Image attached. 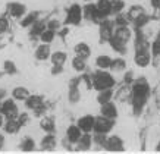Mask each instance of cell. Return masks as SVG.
<instances>
[{
	"mask_svg": "<svg viewBox=\"0 0 160 154\" xmlns=\"http://www.w3.org/2000/svg\"><path fill=\"white\" fill-rule=\"evenodd\" d=\"M148 96H150V85L146 81V78H138L135 81H132L131 101H132V110H134L135 115H141L142 109L147 104Z\"/></svg>",
	"mask_w": 160,
	"mask_h": 154,
	"instance_id": "1",
	"label": "cell"
},
{
	"mask_svg": "<svg viewBox=\"0 0 160 154\" xmlns=\"http://www.w3.org/2000/svg\"><path fill=\"white\" fill-rule=\"evenodd\" d=\"M91 78H92V88L97 90V91L107 90V88H113L115 84H116V79L113 77V73L107 72L104 69H98Z\"/></svg>",
	"mask_w": 160,
	"mask_h": 154,
	"instance_id": "2",
	"label": "cell"
},
{
	"mask_svg": "<svg viewBox=\"0 0 160 154\" xmlns=\"http://www.w3.org/2000/svg\"><path fill=\"white\" fill-rule=\"evenodd\" d=\"M82 6L73 3L66 12V18H65V24L66 25H79L82 22Z\"/></svg>",
	"mask_w": 160,
	"mask_h": 154,
	"instance_id": "3",
	"label": "cell"
},
{
	"mask_svg": "<svg viewBox=\"0 0 160 154\" xmlns=\"http://www.w3.org/2000/svg\"><path fill=\"white\" fill-rule=\"evenodd\" d=\"M115 128V119H109L106 116H96L94 122V134H110Z\"/></svg>",
	"mask_w": 160,
	"mask_h": 154,
	"instance_id": "4",
	"label": "cell"
},
{
	"mask_svg": "<svg viewBox=\"0 0 160 154\" xmlns=\"http://www.w3.org/2000/svg\"><path fill=\"white\" fill-rule=\"evenodd\" d=\"M0 113L5 116L6 119H16V117L19 116V109H18L16 100H15V98H6V100L2 103Z\"/></svg>",
	"mask_w": 160,
	"mask_h": 154,
	"instance_id": "5",
	"label": "cell"
},
{
	"mask_svg": "<svg viewBox=\"0 0 160 154\" xmlns=\"http://www.w3.org/2000/svg\"><path fill=\"white\" fill-rule=\"evenodd\" d=\"M115 22L112 19H104L102 24L98 25V34H100V41L102 43H109V40L113 37V32H115Z\"/></svg>",
	"mask_w": 160,
	"mask_h": 154,
	"instance_id": "6",
	"label": "cell"
},
{
	"mask_svg": "<svg viewBox=\"0 0 160 154\" xmlns=\"http://www.w3.org/2000/svg\"><path fill=\"white\" fill-rule=\"evenodd\" d=\"M103 148L109 151V153H122V151H125V144H123L121 137L112 135V137H107L106 144H104Z\"/></svg>",
	"mask_w": 160,
	"mask_h": 154,
	"instance_id": "7",
	"label": "cell"
},
{
	"mask_svg": "<svg viewBox=\"0 0 160 154\" xmlns=\"http://www.w3.org/2000/svg\"><path fill=\"white\" fill-rule=\"evenodd\" d=\"M6 10H8V15H9L10 18H15V19H21V18H24L25 15H27V6L24 3H19V2L9 3Z\"/></svg>",
	"mask_w": 160,
	"mask_h": 154,
	"instance_id": "8",
	"label": "cell"
},
{
	"mask_svg": "<svg viewBox=\"0 0 160 154\" xmlns=\"http://www.w3.org/2000/svg\"><path fill=\"white\" fill-rule=\"evenodd\" d=\"M79 82H81V78H73L71 79L69 82V92H68V98H69V103H78L81 100V92H79Z\"/></svg>",
	"mask_w": 160,
	"mask_h": 154,
	"instance_id": "9",
	"label": "cell"
},
{
	"mask_svg": "<svg viewBox=\"0 0 160 154\" xmlns=\"http://www.w3.org/2000/svg\"><path fill=\"white\" fill-rule=\"evenodd\" d=\"M134 62L138 67H147L151 63V54L148 53V50H135Z\"/></svg>",
	"mask_w": 160,
	"mask_h": 154,
	"instance_id": "10",
	"label": "cell"
},
{
	"mask_svg": "<svg viewBox=\"0 0 160 154\" xmlns=\"http://www.w3.org/2000/svg\"><path fill=\"white\" fill-rule=\"evenodd\" d=\"M56 147H58V140H56L54 132H50V134L44 135L43 140L40 141V148H41V151H53Z\"/></svg>",
	"mask_w": 160,
	"mask_h": 154,
	"instance_id": "11",
	"label": "cell"
},
{
	"mask_svg": "<svg viewBox=\"0 0 160 154\" xmlns=\"http://www.w3.org/2000/svg\"><path fill=\"white\" fill-rule=\"evenodd\" d=\"M100 115L106 116V117H109V119H116L118 115H119L116 103L107 101V103H104V104H100Z\"/></svg>",
	"mask_w": 160,
	"mask_h": 154,
	"instance_id": "12",
	"label": "cell"
},
{
	"mask_svg": "<svg viewBox=\"0 0 160 154\" xmlns=\"http://www.w3.org/2000/svg\"><path fill=\"white\" fill-rule=\"evenodd\" d=\"M94 122H96V116L92 115H85L81 116L77 121V125L81 128L82 132H92L94 131Z\"/></svg>",
	"mask_w": 160,
	"mask_h": 154,
	"instance_id": "13",
	"label": "cell"
},
{
	"mask_svg": "<svg viewBox=\"0 0 160 154\" xmlns=\"http://www.w3.org/2000/svg\"><path fill=\"white\" fill-rule=\"evenodd\" d=\"M82 131H81V128L75 123V125H71L68 126V129H66V140H68L69 144H77L78 141H79V138L82 137Z\"/></svg>",
	"mask_w": 160,
	"mask_h": 154,
	"instance_id": "14",
	"label": "cell"
},
{
	"mask_svg": "<svg viewBox=\"0 0 160 154\" xmlns=\"http://www.w3.org/2000/svg\"><path fill=\"white\" fill-rule=\"evenodd\" d=\"M21 128H22V125L19 123L18 117L16 119H6L3 123V131L8 135H16L21 131Z\"/></svg>",
	"mask_w": 160,
	"mask_h": 154,
	"instance_id": "15",
	"label": "cell"
},
{
	"mask_svg": "<svg viewBox=\"0 0 160 154\" xmlns=\"http://www.w3.org/2000/svg\"><path fill=\"white\" fill-rule=\"evenodd\" d=\"M34 56H35V59H37V60H40V62H46V60H47V59H50V56H52L50 46H49V44L41 43L38 47L35 48Z\"/></svg>",
	"mask_w": 160,
	"mask_h": 154,
	"instance_id": "16",
	"label": "cell"
},
{
	"mask_svg": "<svg viewBox=\"0 0 160 154\" xmlns=\"http://www.w3.org/2000/svg\"><path fill=\"white\" fill-rule=\"evenodd\" d=\"M25 107L28 109V110H38L41 107H44V100L43 97L40 96H29L27 100H25Z\"/></svg>",
	"mask_w": 160,
	"mask_h": 154,
	"instance_id": "17",
	"label": "cell"
},
{
	"mask_svg": "<svg viewBox=\"0 0 160 154\" xmlns=\"http://www.w3.org/2000/svg\"><path fill=\"white\" fill-rule=\"evenodd\" d=\"M113 35H115L116 38H119L121 41H123V43H128V41L132 38V31L129 29L128 25H125V27H115Z\"/></svg>",
	"mask_w": 160,
	"mask_h": 154,
	"instance_id": "18",
	"label": "cell"
},
{
	"mask_svg": "<svg viewBox=\"0 0 160 154\" xmlns=\"http://www.w3.org/2000/svg\"><path fill=\"white\" fill-rule=\"evenodd\" d=\"M92 144H94L92 142V135H90V132H84L82 137L79 138V141L75 145H77L78 151H88Z\"/></svg>",
	"mask_w": 160,
	"mask_h": 154,
	"instance_id": "19",
	"label": "cell"
},
{
	"mask_svg": "<svg viewBox=\"0 0 160 154\" xmlns=\"http://www.w3.org/2000/svg\"><path fill=\"white\" fill-rule=\"evenodd\" d=\"M73 53H75V56H78V57L87 60V59L91 56V47H90L87 43H78V44H75V47H73Z\"/></svg>",
	"mask_w": 160,
	"mask_h": 154,
	"instance_id": "20",
	"label": "cell"
},
{
	"mask_svg": "<svg viewBox=\"0 0 160 154\" xmlns=\"http://www.w3.org/2000/svg\"><path fill=\"white\" fill-rule=\"evenodd\" d=\"M109 46H110V47L113 48V50H115L118 54H121V56L126 54V52H128V48H126V43L121 41L119 38H116L115 35H113V37L109 40Z\"/></svg>",
	"mask_w": 160,
	"mask_h": 154,
	"instance_id": "21",
	"label": "cell"
},
{
	"mask_svg": "<svg viewBox=\"0 0 160 154\" xmlns=\"http://www.w3.org/2000/svg\"><path fill=\"white\" fill-rule=\"evenodd\" d=\"M144 13H146V9H144L142 6L141 5H134L128 9V12H126V18H128L129 22H134L137 18H140L141 15H144Z\"/></svg>",
	"mask_w": 160,
	"mask_h": 154,
	"instance_id": "22",
	"label": "cell"
},
{
	"mask_svg": "<svg viewBox=\"0 0 160 154\" xmlns=\"http://www.w3.org/2000/svg\"><path fill=\"white\" fill-rule=\"evenodd\" d=\"M40 128L41 131H44L46 134H50V132H54L56 131V123H54L53 117H49V116H44L40 119Z\"/></svg>",
	"mask_w": 160,
	"mask_h": 154,
	"instance_id": "23",
	"label": "cell"
},
{
	"mask_svg": "<svg viewBox=\"0 0 160 154\" xmlns=\"http://www.w3.org/2000/svg\"><path fill=\"white\" fill-rule=\"evenodd\" d=\"M96 13H97V6H96V3H91V2H90V3L82 6V16L85 21H91L92 22Z\"/></svg>",
	"mask_w": 160,
	"mask_h": 154,
	"instance_id": "24",
	"label": "cell"
},
{
	"mask_svg": "<svg viewBox=\"0 0 160 154\" xmlns=\"http://www.w3.org/2000/svg\"><path fill=\"white\" fill-rule=\"evenodd\" d=\"M29 96L31 94H29L28 88L25 87H15L12 90V98H15L16 101H25Z\"/></svg>",
	"mask_w": 160,
	"mask_h": 154,
	"instance_id": "25",
	"label": "cell"
},
{
	"mask_svg": "<svg viewBox=\"0 0 160 154\" xmlns=\"http://www.w3.org/2000/svg\"><path fill=\"white\" fill-rule=\"evenodd\" d=\"M38 13H35V12H31V13H27L24 16V18H21L19 19V24H21V27L22 28H31L32 25L38 21Z\"/></svg>",
	"mask_w": 160,
	"mask_h": 154,
	"instance_id": "26",
	"label": "cell"
},
{
	"mask_svg": "<svg viewBox=\"0 0 160 154\" xmlns=\"http://www.w3.org/2000/svg\"><path fill=\"white\" fill-rule=\"evenodd\" d=\"M66 60H68V54L62 52V50H58V52L52 53V56H50V62L53 65H59V66H63L66 63Z\"/></svg>",
	"mask_w": 160,
	"mask_h": 154,
	"instance_id": "27",
	"label": "cell"
},
{
	"mask_svg": "<svg viewBox=\"0 0 160 154\" xmlns=\"http://www.w3.org/2000/svg\"><path fill=\"white\" fill-rule=\"evenodd\" d=\"M112 60H113V59H112L110 56L100 54V56L96 57V66H97V69H104V71H107V69H110Z\"/></svg>",
	"mask_w": 160,
	"mask_h": 154,
	"instance_id": "28",
	"label": "cell"
},
{
	"mask_svg": "<svg viewBox=\"0 0 160 154\" xmlns=\"http://www.w3.org/2000/svg\"><path fill=\"white\" fill-rule=\"evenodd\" d=\"M96 6H97L98 12H102L107 18L112 15V0H97Z\"/></svg>",
	"mask_w": 160,
	"mask_h": 154,
	"instance_id": "29",
	"label": "cell"
},
{
	"mask_svg": "<svg viewBox=\"0 0 160 154\" xmlns=\"http://www.w3.org/2000/svg\"><path fill=\"white\" fill-rule=\"evenodd\" d=\"M113 96H115L113 88L102 90V91H98V94H97V103L98 104H104V103H107V101H112L113 100Z\"/></svg>",
	"mask_w": 160,
	"mask_h": 154,
	"instance_id": "30",
	"label": "cell"
},
{
	"mask_svg": "<svg viewBox=\"0 0 160 154\" xmlns=\"http://www.w3.org/2000/svg\"><path fill=\"white\" fill-rule=\"evenodd\" d=\"M35 147H37V145H35V141L32 140L31 137L24 138L19 144V150L24 151V153H32V151H35Z\"/></svg>",
	"mask_w": 160,
	"mask_h": 154,
	"instance_id": "31",
	"label": "cell"
},
{
	"mask_svg": "<svg viewBox=\"0 0 160 154\" xmlns=\"http://www.w3.org/2000/svg\"><path fill=\"white\" fill-rule=\"evenodd\" d=\"M126 69V60L123 57H116L112 60V65H110V71L115 73H119V72H123Z\"/></svg>",
	"mask_w": 160,
	"mask_h": 154,
	"instance_id": "32",
	"label": "cell"
},
{
	"mask_svg": "<svg viewBox=\"0 0 160 154\" xmlns=\"http://www.w3.org/2000/svg\"><path fill=\"white\" fill-rule=\"evenodd\" d=\"M72 69L78 73H82L84 71L87 69L85 59H81V57H78V56H75V57L72 59Z\"/></svg>",
	"mask_w": 160,
	"mask_h": 154,
	"instance_id": "33",
	"label": "cell"
},
{
	"mask_svg": "<svg viewBox=\"0 0 160 154\" xmlns=\"http://www.w3.org/2000/svg\"><path fill=\"white\" fill-rule=\"evenodd\" d=\"M46 29H47V24L43 22V21H37V22L31 27V35H32V37H40Z\"/></svg>",
	"mask_w": 160,
	"mask_h": 154,
	"instance_id": "34",
	"label": "cell"
},
{
	"mask_svg": "<svg viewBox=\"0 0 160 154\" xmlns=\"http://www.w3.org/2000/svg\"><path fill=\"white\" fill-rule=\"evenodd\" d=\"M54 37H56V31H53V29H46L41 35H40V41L44 44H50L54 41Z\"/></svg>",
	"mask_w": 160,
	"mask_h": 154,
	"instance_id": "35",
	"label": "cell"
},
{
	"mask_svg": "<svg viewBox=\"0 0 160 154\" xmlns=\"http://www.w3.org/2000/svg\"><path fill=\"white\" fill-rule=\"evenodd\" d=\"M128 98H131V88L128 85H123L122 88H119V91L116 92V100L118 101H125Z\"/></svg>",
	"mask_w": 160,
	"mask_h": 154,
	"instance_id": "36",
	"label": "cell"
},
{
	"mask_svg": "<svg viewBox=\"0 0 160 154\" xmlns=\"http://www.w3.org/2000/svg\"><path fill=\"white\" fill-rule=\"evenodd\" d=\"M125 9V2L123 0H112V15L122 13Z\"/></svg>",
	"mask_w": 160,
	"mask_h": 154,
	"instance_id": "37",
	"label": "cell"
},
{
	"mask_svg": "<svg viewBox=\"0 0 160 154\" xmlns=\"http://www.w3.org/2000/svg\"><path fill=\"white\" fill-rule=\"evenodd\" d=\"M150 22V18L147 16V13H144V15H141L140 18H137L132 24H134V27H135V29H141V28H144L147 24Z\"/></svg>",
	"mask_w": 160,
	"mask_h": 154,
	"instance_id": "38",
	"label": "cell"
},
{
	"mask_svg": "<svg viewBox=\"0 0 160 154\" xmlns=\"http://www.w3.org/2000/svg\"><path fill=\"white\" fill-rule=\"evenodd\" d=\"M113 22H115V25H116V27H125V25L129 24V21H128V18H126V15H123V13L115 15V19H113Z\"/></svg>",
	"mask_w": 160,
	"mask_h": 154,
	"instance_id": "39",
	"label": "cell"
},
{
	"mask_svg": "<svg viewBox=\"0 0 160 154\" xmlns=\"http://www.w3.org/2000/svg\"><path fill=\"white\" fill-rule=\"evenodd\" d=\"M106 140H107L106 134H94L92 135V142L97 145V147H104Z\"/></svg>",
	"mask_w": 160,
	"mask_h": 154,
	"instance_id": "40",
	"label": "cell"
},
{
	"mask_svg": "<svg viewBox=\"0 0 160 154\" xmlns=\"http://www.w3.org/2000/svg\"><path fill=\"white\" fill-rule=\"evenodd\" d=\"M3 69H5V72L8 73V75H15V73L18 72V69H16V66H15V63L10 62V60H6V62L3 63Z\"/></svg>",
	"mask_w": 160,
	"mask_h": 154,
	"instance_id": "41",
	"label": "cell"
},
{
	"mask_svg": "<svg viewBox=\"0 0 160 154\" xmlns=\"http://www.w3.org/2000/svg\"><path fill=\"white\" fill-rule=\"evenodd\" d=\"M10 28L9 19L6 16H0V35H3L5 32H8Z\"/></svg>",
	"mask_w": 160,
	"mask_h": 154,
	"instance_id": "42",
	"label": "cell"
},
{
	"mask_svg": "<svg viewBox=\"0 0 160 154\" xmlns=\"http://www.w3.org/2000/svg\"><path fill=\"white\" fill-rule=\"evenodd\" d=\"M150 50H151V53L154 54V56H160V41L159 40L153 41V44L150 46Z\"/></svg>",
	"mask_w": 160,
	"mask_h": 154,
	"instance_id": "43",
	"label": "cell"
},
{
	"mask_svg": "<svg viewBox=\"0 0 160 154\" xmlns=\"http://www.w3.org/2000/svg\"><path fill=\"white\" fill-rule=\"evenodd\" d=\"M47 28L49 29H53V31H59L60 29V22L58 19H50L47 22Z\"/></svg>",
	"mask_w": 160,
	"mask_h": 154,
	"instance_id": "44",
	"label": "cell"
},
{
	"mask_svg": "<svg viewBox=\"0 0 160 154\" xmlns=\"http://www.w3.org/2000/svg\"><path fill=\"white\" fill-rule=\"evenodd\" d=\"M18 121H19V123L22 126H25L29 122V115H28V113H19V116H18Z\"/></svg>",
	"mask_w": 160,
	"mask_h": 154,
	"instance_id": "45",
	"label": "cell"
},
{
	"mask_svg": "<svg viewBox=\"0 0 160 154\" xmlns=\"http://www.w3.org/2000/svg\"><path fill=\"white\" fill-rule=\"evenodd\" d=\"M62 71H63V66H59V65H53L52 69H50L52 75H59V73H62Z\"/></svg>",
	"mask_w": 160,
	"mask_h": 154,
	"instance_id": "46",
	"label": "cell"
},
{
	"mask_svg": "<svg viewBox=\"0 0 160 154\" xmlns=\"http://www.w3.org/2000/svg\"><path fill=\"white\" fill-rule=\"evenodd\" d=\"M150 3L153 7H160V0H150Z\"/></svg>",
	"mask_w": 160,
	"mask_h": 154,
	"instance_id": "47",
	"label": "cell"
},
{
	"mask_svg": "<svg viewBox=\"0 0 160 154\" xmlns=\"http://www.w3.org/2000/svg\"><path fill=\"white\" fill-rule=\"evenodd\" d=\"M5 147V135H2L0 134V150Z\"/></svg>",
	"mask_w": 160,
	"mask_h": 154,
	"instance_id": "48",
	"label": "cell"
},
{
	"mask_svg": "<svg viewBox=\"0 0 160 154\" xmlns=\"http://www.w3.org/2000/svg\"><path fill=\"white\" fill-rule=\"evenodd\" d=\"M5 121H6V117L2 113H0V128H3V123H5Z\"/></svg>",
	"mask_w": 160,
	"mask_h": 154,
	"instance_id": "49",
	"label": "cell"
},
{
	"mask_svg": "<svg viewBox=\"0 0 160 154\" xmlns=\"http://www.w3.org/2000/svg\"><path fill=\"white\" fill-rule=\"evenodd\" d=\"M154 10H156L154 16H156V18H160V7H154Z\"/></svg>",
	"mask_w": 160,
	"mask_h": 154,
	"instance_id": "50",
	"label": "cell"
},
{
	"mask_svg": "<svg viewBox=\"0 0 160 154\" xmlns=\"http://www.w3.org/2000/svg\"><path fill=\"white\" fill-rule=\"evenodd\" d=\"M157 40L160 41V29H159V34H157Z\"/></svg>",
	"mask_w": 160,
	"mask_h": 154,
	"instance_id": "51",
	"label": "cell"
},
{
	"mask_svg": "<svg viewBox=\"0 0 160 154\" xmlns=\"http://www.w3.org/2000/svg\"><path fill=\"white\" fill-rule=\"evenodd\" d=\"M157 151H160V144H159V145H157Z\"/></svg>",
	"mask_w": 160,
	"mask_h": 154,
	"instance_id": "52",
	"label": "cell"
},
{
	"mask_svg": "<svg viewBox=\"0 0 160 154\" xmlns=\"http://www.w3.org/2000/svg\"><path fill=\"white\" fill-rule=\"evenodd\" d=\"M2 103H3V101H2V98H0V107H2Z\"/></svg>",
	"mask_w": 160,
	"mask_h": 154,
	"instance_id": "53",
	"label": "cell"
},
{
	"mask_svg": "<svg viewBox=\"0 0 160 154\" xmlns=\"http://www.w3.org/2000/svg\"><path fill=\"white\" fill-rule=\"evenodd\" d=\"M82 2H87V3H88V2H91V0H82Z\"/></svg>",
	"mask_w": 160,
	"mask_h": 154,
	"instance_id": "54",
	"label": "cell"
}]
</instances>
